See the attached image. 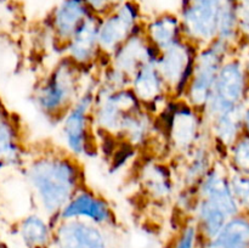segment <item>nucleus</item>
<instances>
[{
    "mask_svg": "<svg viewBox=\"0 0 249 248\" xmlns=\"http://www.w3.org/2000/svg\"><path fill=\"white\" fill-rule=\"evenodd\" d=\"M27 180L53 225L63 207L85 185L79 159L67 151H48L34 158L27 168Z\"/></svg>",
    "mask_w": 249,
    "mask_h": 248,
    "instance_id": "nucleus-1",
    "label": "nucleus"
},
{
    "mask_svg": "<svg viewBox=\"0 0 249 248\" xmlns=\"http://www.w3.org/2000/svg\"><path fill=\"white\" fill-rule=\"evenodd\" d=\"M84 72L63 56L38 85L36 104L41 113L60 122L84 88Z\"/></svg>",
    "mask_w": 249,
    "mask_h": 248,
    "instance_id": "nucleus-2",
    "label": "nucleus"
},
{
    "mask_svg": "<svg viewBox=\"0 0 249 248\" xmlns=\"http://www.w3.org/2000/svg\"><path fill=\"white\" fill-rule=\"evenodd\" d=\"M249 100V68L246 58L232 53L221 66L213 92L202 109L204 121L243 108Z\"/></svg>",
    "mask_w": 249,
    "mask_h": 248,
    "instance_id": "nucleus-3",
    "label": "nucleus"
},
{
    "mask_svg": "<svg viewBox=\"0 0 249 248\" xmlns=\"http://www.w3.org/2000/svg\"><path fill=\"white\" fill-rule=\"evenodd\" d=\"M99 80L88 82L72 106L61 119V136L66 151L79 159L91 153L94 148L92 109Z\"/></svg>",
    "mask_w": 249,
    "mask_h": 248,
    "instance_id": "nucleus-4",
    "label": "nucleus"
},
{
    "mask_svg": "<svg viewBox=\"0 0 249 248\" xmlns=\"http://www.w3.org/2000/svg\"><path fill=\"white\" fill-rule=\"evenodd\" d=\"M145 108L130 87L111 90L99 84L92 109L94 131L121 139L124 124L134 113Z\"/></svg>",
    "mask_w": 249,
    "mask_h": 248,
    "instance_id": "nucleus-5",
    "label": "nucleus"
},
{
    "mask_svg": "<svg viewBox=\"0 0 249 248\" xmlns=\"http://www.w3.org/2000/svg\"><path fill=\"white\" fill-rule=\"evenodd\" d=\"M235 53H237V49L219 39L199 48L194 74L182 100L202 111L211 99L221 66Z\"/></svg>",
    "mask_w": 249,
    "mask_h": 248,
    "instance_id": "nucleus-6",
    "label": "nucleus"
},
{
    "mask_svg": "<svg viewBox=\"0 0 249 248\" xmlns=\"http://www.w3.org/2000/svg\"><path fill=\"white\" fill-rule=\"evenodd\" d=\"M162 113L167 114L164 128L169 145L179 157L186 155L209 136L202 111L185 100H170Z\"/></svg>",
    "mask_w": 249,
    "mask_h": 248,
    "instance_id": "nucleus-7",
    "label": "nucleus"
},
{
    "mask_svg": "<svg viewBox=\"0 0 249 248\" xmlns=\"http://www.w3.org/2000/svg\"><path fill=\"white\" fill-rule=\"evenodd\" d=\"M145 22L135 0H124L101 16L99 43L102 55L108 57L131 35L142 31Z\"/></svg>",
    "mask_w": 249,
    "mask_h": 248,
    "instance_id": "nucleus-8",
    "label": "nucleus"
},
{
    "mask_svg": "<svg viewBox=\"0 0 249 248\" xmlns=\"http://www.w3.org/2000/svg\"><path fill=\"white\" fill-rule=\"evenodd\" d=\"M228 0H182L180 21L184 38L198 48L216 39L221 11Z\"/></svg>",
    "mask_w": 249,
    "mask_h": 248,
    "instance_id": "nucleus-9",
    "label": "nucleus"
},
{
    "mask_svg": "<svg viewBox=\"0 0 249 248\" xmlns=\"http://www.w3.org/2000/svg\"><path fill=\"white\" fill-rule=\"evenodd\" d=\"M198 49L184 38L158 55L156 65L173 100L184 99L194 74Z\"/></svg>",
    "mask_w": 249,
    "mask_h": 248,
    "instance_id": "nucleus-10",
    "label": "nucleus"
},
{
    "mask_svg": "<svg viewBox=\"0 0 249 248\" xmlns=\"http://www.w3.org/2000/svg\"><path fill=\"white\" fill-rule=\"evenodd\" d=\"M72 219L90 221L106 228L114 224L116 216L109 202L84 185L63 207L57 221Z\"/></svg>",
    "mask_w": 249,
    "mask_h": 248,
    "instance_id": "nucleus-11",
    "label": "nucleus"
},
{
    "mask_svg": "<svg viewBox=\"0 0 249 248\" xmlns=\"http://www.w3.org/2000/svg\"><path fill=\"white\" fill-rule=\"evenodd\" d=\"M53 248H108L104 226L85 220H58L53 225Z\"/></svg>",
    "mask_w": 249,
    "mask_h": 248,
    "instance_id": "nucleus-12",
    "label": "nucleus"
},
{
    "mask_svg": "<svg viewBox=\"0 0 249 248\" xmlns=\"http://www.w3.org/2000/svg\"><path fill=\"white\" fill-rule=\"evenodd\" d=\"M100 19L101 16L90 15L62 49L63 56L84 71H89L104 56L99 43Z\"/></svg>",
    "mask_w": 249,
    "mask_h": 248,
    "instance_id": "nucleus-13",
    "label": "nucleus"
},
{
    "mask_svg": "<svg viewBox=\"0 0 249 248\" xmlns=\"http://www.w3.org/2000/svg\"><path fill=\"white\" fill-rule=\"evenodd\" d=\"M156 61H150L141 66L130 78V89L141 104L151 113L162 112L168 102L173 100L169 96L167 85L158 71Z\"/></svg>",
    "mask_w": 249,
    "mask_h": 248,
    "instance_id": "nucleus-14",
    "label": "nucleus"
},
{
    "mask_svg": "<svg viewBox=\"0 0 249 248\" xmlns=\"http://www.w3.org/2000/svg\"><path fill=\"white\" fill-rule=\"evenodd\" d=\"M158 55L160 53L151 45L142 29L122 44L111 56L107 57V61L112 68L131 78L141 66L157 60Z\"/></svg>",
    "mask_w": 249,
    "mask_h": 248,
    "instance_id": "nucleus-15",
    "label": "nucleus"
},
{
    "mask_svg": "<svg viewBox=\"0 0 249 248\" xmlns=\"http://www.w3.org/2000/svg\"><path fill=\"white\" fill-rule=\"evenodd\" d=\"M91 14L84 0H60L53 7L50 16V29L61 50Z\"/></svg>",
    "mask_w": 249,
    "mask_h": 248,
    "instance_id": "nucleus-16",
    "label": "nucleus"
},
{
    "mask_svg": "<svg viewBox=\"0 0 249 248\" xmlns=\"http://www.w3.org/2000/svg\"><path fill=\"white\" fill-rule=\"evenodd\" d=\"M215 156L214 143L211 136H207L186 155L181 156L180 158L182 159V163L180 164L178 177L182 189L196 190L201 180L216 163Z\"/></svg>",
    "mask_w": 249,
    "mask_h": 248,
    "instance_id": "nucleus-17",
    "label": "nucleus"
},
{
    "mask_svg": "<svg viewBox=\"0 0 249 248\" xmlns=\"http://www.w3.org/2000/svg\"><path fill=\"white\" fill-rule=\"evenodd\" d=\"M143 32L147 40L158 53H162L184 39L179 15L172 12H163L148 19L143 24Z\"/></svg>",
    "mask_w": 249,
    "mask_h": 248,
    "instance_id": "nucleus-18",
    "label": "nucleus"
},
{
    "mask_svg": "<svg viewBox=\"0 0 249 248\" xmlns=\"http://www.w3.org/2000/svg\"><path fill=\"white\" fill-rule=\"evenodd\" d=\"M202 242L203 248H249V214L232 216L215 237Z\"/></svg>",
    "mask_w": 249,
    "mask_h": 248,
    "instance_id": "nucleus-19",
    "label": "nucleus"
},
{
    "mask_svg": "<svg viewBox=\"0 0 249 248\" xmlns=\"http://www.w3.org/2000/svg\"><path fill=\"white\" fill-rule=\"evenodd\" d=\"M142 185L146 194L155 201H167L175 190L173 172L160 162H151L143 167Z\"/></svg>",
    "mask_w": 249,
    "mask_h": 248,
    "instance_id": "nucleus-20",
    "label": "nucleus"
},
{
    "mask_svg": "<svg viewBox=\"0 0 249 248\" xmlns=\"http://www.w3.org/2000/svg\"><path fill=\"white\" fill-rule=\"evenodd\" d=\"M19 235L27 248H48L53 242V225L50 219L31 214L21 221Z\"/></svg>",
    "mask_w": 249,
    "mask_h": 248,
    "instance_id": "nucleus-21",
    "label": "nucleus"
},
{
    "mask_svg": "<svg viewBox=\"0 0 249 248\" xmlns=\"http://www.w3.org/2000/svg\"><path fill=\"white\" fill-rule=\"evenodd\" d=\"M223 160L230 172L249 175V135L243 134L228 148Z\"/></svg>",
    "mask_w": 249,
    "mask_h": 248,
    "instance_id": "nucleus-22",
    "label": "nucleus"
},
{
    "mask_svg": "<svg viewBox=\"0 0 249 248\" xmlns=\"http://www.w3.org/2000/svg\"><path fill=\"white\" fill-rule=\"evenodd\" d=\"M18 143L14 125L0 113V159L15 162L18 158Z\"/></svg>",
    "mask_w": 249,
    "mask_h": 248,
    "instance_id": "nucleus-23",
    "label": "nucleus"
},
{
    "mask_svg": "<svg viewBox=\"0 0 249 248\" xmlns=\"http://www.w3.org/2000/svg\"><path fill=\"white\" fill-rule=\"evenodd\" d=\"M230 184L241 212L249 214V175L230 172Z\"/></svg>",
    "mask_w": 249,
    "mask_h": 248,
    "instance_id": "nucleus-24",
    "label": "nucleus"
},
{
    "mask_svg": "<svg viewBox=\"0 0 249 248\" xmlns=\"http://www.w3.org/2000/svg\"><path fill=\"white\" fill-rule=\"evenodd\" d=\"M201 235L194 218L187 221L180 230L179 235L175 238L173 248H197Z\"/></svg>",
    "mask_w": 249,
    "mask_h": 248,
    "instance_id": "nucleus-25",
    "label": "nucleus"
},
{
    "mask_svg": "<svg viewBox=\"0 0 249 248\" xmlns=\"http://www.w3.org/2000/svg\"><path fill=\"white\" fill-rule=\"evenodd\" d=\"M238 17L240 43L249 45V0H236Z\"/></svg>",
    "mask_w": 249,
    "mask_h": 248,
    "instance_id": "nucleus-26",
    "label": "nucleus"
},
{
    "mask_svg": "<svg viewBox=\"0 0 249 248\" xmlns=\"http://www.w3.org/2000/svg\"><path fill=\"white\" fill-rule=\"evenodd\" d=\"M84 1L87 2L92 14L97 16H104L113 7L111 0H84Z\"/></svg>",
    "mask_w": 249,
    "mask_h": 248,
    "instance_id": "nucleus-27",
    "label": "nucleus"
},
{
    "mask_svg": "<svg viewBox=\"0 0 249 248\" xmlns=\"http://www.w3.org/2000/svg\"><path fill=\"white\" fill-rule=\"evenodd\" d=\"M243 131L249 135V100L243 109Z\"/></svg>",
    "mask_w": 249,
    "mask_h": 248,
    "instance_id": "nucleus-28",
    "label": "nucleus"
},
{
    "mask_svg": "<svg viewBox=\"0 0 249 248\" xmlns=\"http://www.w3.org/2000/svg\"><path fill=\"white\" fill-rule=\"evenodd\" d=\"M246 62H247V66L249 68V53H248V57H246Z\"/></svg>",
    "mask_w": 249,
    "mask_h": 248,
    "instance_id": "nucleus-29",
    "label": "nucleus"
},
{
    "mask_svg": "<svg viewBox=\"0 0 249 248\" xmlns=\"http://www.w3.org/2000/svg\"><path fill=\"white\" fill-rule=\"evenodd\" d=\"M0 248H7L6 246H0Z\"/></svg>",
    "mask_w": 249,
    "mask_h": 248,
    "instance_id": "nucleus-30",
    "label": "nucleus"
}]
</instances>
